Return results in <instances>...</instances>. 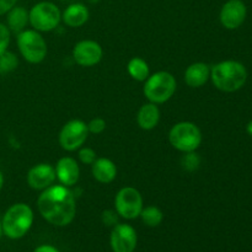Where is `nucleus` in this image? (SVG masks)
<instances>
[{
  "mask_svg": "<svg viewBox=\"0 0 252 252\" xmlns=\"http://www.w3.org/2000/svg\"><path fill=\"white\" fill-rule=\"evenodd\" d=\"M116 213L125 219H135L142 213L143 197L134 187H123L115 198Z\"/></svg>",
  "mask_w": 252,
  "mask_h": 252,
  "instance_id": "obj_8",
  "label": "nucleus"
},
{
  "mask_svg": "<svg viewBox=\"0 0 252 252\" xmlns=\"http://www.w3.org/2000/svg\"><path fill=\"white\" fill-rule=\"evenodd\" d=\"M33 223V212L26 203L12 204L4 214L1 226L2 234L16 240L22 238L31 229Z\"/></svg>",
  "mask_w": 252,
  "mask_h": 252,
  "instance_id": "obj_3",
  "label": "nucleus"
},
{
  "mask_svg": "<svg viewBox=\"0 0 252 252\" xmlns=\"http://www.w3.org/2000/svg\"><path fill=\"white\" fill-rule=\"evenodd\" d=\"M102 221L106 224V225H116V223H117V216H116V212H112V211L103 212Z\"/></svg>",
  "mask_w": 252,
  "mask_h": 252,
  "instance_id": "obj_27",
  "label": "nucleus"
},
{
  "mask_svg": "<svg viewBox=\"0 0 252 252\" xmlns=\"http://www.w3.org/2000/svg\"><path fill=\"white\" fill-rule=\"evenodd\" d=\"M140 217H142L143 223L148 226H152V228H155V226L160 225L162 219H164V214H162V212L155 206H149L143 208L142 213H140Z\"/></svg>",
  "mask_w": 252,
  "mask_h": 252,
  "instance_id": "obj_21",
  "label": "nucleus"
},
{
  "mask_svg": "<svg viewBox=\"0 0 252 252\" xmlns=\"http://www.w3.org/2000/svg\"><path fill=\"white\" fill-rule=\"evenodd\" d=\"M79 159H80V161L83 162V164L85 165H93L94 161H95L97 158H96V153L95 150L91 149V148H81L80 150H79Z\"/></svg>",
  "mask_w": 252,
  "mask_h": 252,
  "instance_id": "obj_24",
  "label": "nucleus"
},
{
  "mask_svg": "<svg viewBox=\"0 0 252 252\" xmlns=\"http://www.w3.org/2000/svg\"><path fill=\"white\" fill-rule=\"evenodd\" d=\"M211 78V69L206 63H193L185 71V81L189 88H201Z\"/></svg>",
  "mask_w": 252,
  "mask_h": 252,
  "instance_id": "obj_15",
  "label": "nucleus"
},
{
  "mask_svg": "<svg viewBox=\"0 0 252 252\" xmlns=\"http://www.w3.org/2000/svg\"><path fill=\"white\" fill-rule=\"evenodd\" d=\"M93 176L100 184H111L117 176V167L112 160L98 158L93 164Z\"/></svg>",
  "mask_w": 252,
  "mask_h": 252,
  "instance_id": "obj_16",
  "label": "nucleus"
},
{
  "mask_svg": "<svg viewBox=\"0 0 252 252\" xmlns=\"http://www.w3.org/2000/svg\"><path fill=\"white\" fill-rule=\"evenodd\" d=\"M2 185H4V175H2V172L0 171V191H1L2 189Z\"/></svg>",
  "mask_w": 252,
  "mask_h": 252,
  "instance_id": "obj_30",
  "label": "nucleus"
},
{
  "mask_svg": "<svg viewBox=\"0 0 252 252\" xmlns=\"http://www.w3.org/2000/svg\"><path fill=\"white\" fill-rule=\"evenodd\" d=\"M176 79L169 71H158L145 80L143 93L150 102L155 105L165 103L176 91Z\"/></svg>",
  "mask_w": 252,
  "mask_h": 252,
  "instance_id": "obj_4",
  "label": "nucleus"
},
{
  "mask_svg": "<svg viewBox=\"0 0 252 252\" xmlns=\"http://www.w3.org/2000/svg\"><path fill=\"white\" fill-rule=\"evenodd\" d=\"M17 47L25 61L38 64L47 57V43L36 30H24L17 34Z\"/></svg>",
  "mask_w": 252,
  "mask_h": 252,
  "instance_id": "obj_6",
  "label": "nucleus"
},
{
  "mask_svg": "<svg viewBox=\"0 0 252 252\" xmlns=\"http://www.w3.org/2000/svg\"><path fill=\"white\" fill-rule=\"evenodd\" d=\"M170 144L182 153L194 152L202 144V132L192 122H179L170 129Z\"/></svg>",
  "mask_w": 252,
  "mask_h": 252,
  "instance_id": "obj_5",
  "label": "nucleus"
},
{
  "mask_svg": "<svg viewBox=\"0 0 252 252\" xmlns=\"http://www.w3.org/2000/svg\"><path fill=\"white\" fill-rule=\"evenodd\" d=\"M246 5L241 0H229L220 10V24L228 30H236L244 24L246 19Z\"/></svg>",
  "mask_w": 252,
  "mask_h": 252,
  "instance_id": "obj_12",
  "label": "nucleus"
},
{
  "mask_svg": "<svg viewBox=\"0 0 252 252\" xmlns=\"http://www.w3.org/2000/svg\"><path fill=\"white\" fill-rule=\"evenodd\" d=\"M61 20V10L57 5L49 1L38 2L29 12L30 24L39 32H49L57 29Z\"/></svg>",
  "mask_w": 252,
  "mask_h": 252,
  "instance_id": "obj_7",
  "label": "nucleus"
},
{
  "mask_svg": "<svg viewBox=\"0 0 252 252\" xmlns=\"http://www.w3.org/2000/svg\"><path fill=\"white\" fill-rule=\"evenodd\" d=\"M62 20L69 27H80L89 20V10L83 4H71L64 10Z\"/></svg>",
  "mask_w": 252,
  "mask_h": 252,
  "instance_id": "obj_18",
  "label": "nucleus"
},
{
  "mask_svg": "<svg viewBox=\"0 0 252 252\" xmlns=\"http://www.w3.org/2000/svg\"><path fill=\"white\" fill-rule=\"evenodd\" d=\"M137 246V233L129 224H116L111 233L113 252H133Z\"/></svg>",
  "mask_w": 252,
  "mask_h": 252,
  "instance_id": "obj_11",
  "label": "nucleus"
},
{
  "mask_svg": "<svg viewBox=\"0 0 252 252\" xmlns=\"http://www.w3.org/2000/svg\"><path fill=\"white\" fill-rule=\"evenodd\" d=\"M211 79L218 90L234 93L245 85L248 80V70L240 62L224 61L212 68Z\"/></svg>",
  "mask_w": 252,
  "mask_h": 252,
  "instance_id": "obj_2",
  "label": "nucleus"
},
{
  "mask_svg": "<svg viewBox=\"0 0 252 252\" xmlns=\"http://www.w3.org/2000/svg\"><path fill=\"white\" fill-rule=\"evenodd\" d=\"M88 129L89 133H94V134H100L103 130L106 129V121L100 117H96L91 120L88 123Z\"/></svg>",
  "mask_w": 252,
  "mask_h": 252,
  "instance_id": "obj_26",
  "label": "nucleus"
},
{
  "mask_svg": "<svg viewBox=\"0 0 252 252\" xmlns=\"http://www.w3.org/2000/svg\"><path fill=\"white\" fill-rule=\"evenodd\" d=\"M17 0H0V16L7 14L15 6Z\"/></svg>",
  "mask_w": 252,
  "mask_h": 252,
  "instance_id": "obj_28",
  "label": "nucleus"
},
{
  "mask_svg": "<svg viewBox=\"0 0 252 252\" xmlns=\"http://www.w3.org/2000/svg\"><path fill=\"white\" fill-rule=\"evenodd\" d=\"M37 207L48 223L56 226H65L75 218V194L63 185L49 186L39 194Z\"/></svg>",
  "mask_w": 252,
  "mask_h": 252,
  "instance_id": "obj_1",
  "label": "nucleus"
},
{
  "mask_svg": "<svg viewBox=\"0 0 252 252\" xmlns=\"http://www.w3.org/2000/svg\"><path fill=\"white\" fill-rule=\"evenodd\" d=\"M102 47L96 41L84 39L78 42L73 48V58L81 66H94L102 59Z\"/></svg>",
  "mask_w": 252,
  "mask_h": 252,
  "instance_id": "obj_10",
  "label": "nucleus"
},
{
  "mask_svg": "<svg viewBox=\"0 0 252 252\" xmlns=\"http://www.w3.org/2000/svg\"><path fill=\"white\" fill-rule=\"evenodd\" d=\"M56 175L58 181L61 182L63 186L71 187L76 185L80 177V169L76 162V160L71 157H64L58 160L57 162Z\"/></svg>",
  "mask_w": 252,
  "mask_h": 252,
  "instance_id": "obj_14",
  "label": "nucleus"
},
{
  "mask_svg": "<svg viewBox=\"0 0 252 252\" xmlns=\"http://www.w3.org/2000/svg\"><path fill=\"white\" fill-rule=\"evenodd\" d=\"M128 74L137 81H145L150 75L149 65L147 62L139 57H134L128 62Z\"/></svg>",
  "mask_w": 252,
  "mask_h": 252,
  "instance_id": "obj_20",
  "label": "nucleus"
},
{
  "mask_svg": "<svg viewBox=\"0 0 252 252\" xmlns=\"http://www.w3.org/2000/svg\"><path fill=\"white\" fill-rule=\"evenodd\" d=\"M10 44V30L6 25L0 24V54L7 51Z\"/></svg>",
  "mask_w": 252,
  "mask_h": 252,
  "instance_id": "obj_25",
  "label": "nucleus"
},
{
  "mask_svg": "<svg viewBox=\"0 0 252 252\" xmlns=\"http://www.w3.org/2000/svg\"><path fill=\"white\" fill-rule=\"evenodd\" d=\"M181 164L182 167H184L185 170H187V171H196L199 167V165H201V158H199V155L196 154L194 152L186 153V155L182 158Z\"/></svg>",
  "mask_w": 252,
  "mask_h": 252,
  "instance_id": "obj_23",
  "label": "nucleus"
},
{
  "mask_svg": "<svg viewBox=\"0 0 252 252\" xmlns=\"http://www.w3.org/2000/svg\"><path fill=\"white\" fill-rule=\"evenodd\" d=\"M19 65V59L17 56L12 52L5 51L0 54V74H7L14 71Z\"/></svg>",
  "mask_w": 252,
  "mask_h": 252,
  "instance_id": "obj_22",
  "label": "nucleus"
},
{
  "mask_svg": "<svg viewBox=\"0 0 252 252\" xmlns=\"http://www.w3.org/2000/svg\"><path fill=\"white\" fill-rule=\"evenodd\" d=\"M2 236V226H1V223H0V239H1Z\"/></svg>",
  "mask_w": 252,
  "mask_h": 252,
  "instance_id": "obj_31",
  "label": "nucleus"
},
{
  "mask_svg": "<svg viewBox=\"0 0 252 252\" xmlns=\"http://www.w3.org/2000/svg\"><path fill=\"white\" fill-rule=\"evenodd\" d=\"M89 135L88 125L81 120H71L59 133V144L66 152H74L84 145Z\"/></svg>",
  "mask_w": 252,
  "mask_h": 252,
  "instance_id": "obj_9",
  "label": "nucleus"
},
{
  "mask_svg": "<svg viewBox=\"0 0 252 252\" xmlns=\"http://www.w3.org/2000/svg\"><path fill=\"white\" fill-rule=\"evenodd\" d=\"M7 27L10 32L19 34L29 24V11L22 6H14L7 12Z\"/></svg>",
  "mask_w": 252,
  "mask_h": 252,
  "instance_id": "obj_19",
  "label": "nucleus"
},
{
  "mask_svg": "<svg viewBox=\"0 0 252 252\" xmlns=\"http://www.w3.org/2000/svg\"><path fill=\"white\" fill-rule=\"evenodd\" d=\"M33 252H59V251L51 245H42L39 246V248H37Z\"/></svg>",
  "mask_w": 252,
  "mask_h": 252,
  "instance_id": "obj_29",
  "label": "nucleus"
},
{
  "mask_svg": "<svg viewBox=\"0 0 252 252\" xmlns=\"http://www.w3.org/2000/svg\"><path fill=\"white\" fill-rule=\"evenodd\" d=\"M160 121V110L155 103H145L140 107L137 116V122L142 129L152 130L158 126Z\"/></svg>",
  "mask_w": 252,
  "mask_h": 252,
  "instance_id": "obj_17",
  "label": "nucleus"
},
{
  "mask_svg": "<svg viewBox=\"0 0 252 252\" xmlns=\"http://www.w3.org/2000/svg\"><path fill=\"white\" fill-rule=\"evenodd\" d=\"M56 169L49 164H38L31 167L27 174V184L31 189L43 191L56 181Z\"/></svg>",
  "mask_w": 252,
  "mask_h": 252,
  "instance_id": "obj_13",
  "label": "nucleus"
},
{
  "mask_svg": "<svg viewBox=\"0 0 252 252\" xmlns=\"http://www.w3.org/2000/svg\"><path fill=\"white\" fill-rule=\"evenodd\" d=\"M90 1H91V2H97L98 0H90Z\"/></svg>",
  "mask_w": 252,
  "mask_h": 252,
  "instance_id": "obj_32",
  "label": "nucleus"
}]
</instances>
